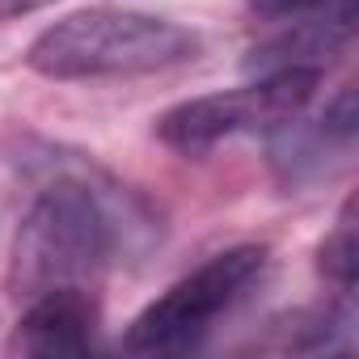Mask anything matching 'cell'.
<instances>
[{
	"label": "cell",
	"mask_w": 359,
	"mask_h": 359,
	"mask_svg": "<svg viewBox=\"0 0 359 359\" xmlns=\"http://www.w3.org/2000/svg\"><path fill=\"white\" fill-rule=\"evenodd\" d=\"M199 51L191 26L127 5H85L39 34L26 64L47 81H131L182 68Z\"/></svg>",
	"instance_id": "1"
},
{
	"label": "cell",
	"mask_w": 359,
	"mask_h": 359,
	"mask_svg": "<svg viewBox=\"0 0 359 359\" xmlns=\"http://www.w3.org/2000/svg\"><path fill=\"white\" fill-rule=\"evenodd\" d=\"M114 254V220L93 187L64 177L47 187L18 224L9 287L22 300L47 292H97Z\"/></svg>",
	"instance_id": "2"
},
{
	"label": "cell",
	"mask_w": 359,
	"mask_h": 359,
	"mask_svg": "<svg viewBox=\"0 0 359 359\" xmlns=\"http://www.w3.org/2000/svg\"><path fill=\"white\" fill-rule=\"evenodd\" d=\"M266 245H229L165 287L123 334L131 355H182L195 351L220 317H229L266 271Z\"/></svg>",
	"instance_id": "3"
},
{
	"label": "cell",
	"mask_w": 359,
	"mask_h": 359,
	"mask_svg": "<svg viewBox=\"0 0 359 359\" xmlns=\"http://www.w3.org/2000/svg\"><path fill=\"white\" fill-rule=\"evenodd\" d=\"M317 85H321V72L287 68V72L254 76L241 89L177 102L156 118V140L182 156H203L233 135H258V131L266 135V131L283 127L287 118L304 114Z\"/></svg>",
	"instance_id": "4"
},
{
	"label": "cell",
	"mask_w": 359,
	"mask_h": 359,
	"mask_svg": "<svg viewBox=\"0 0 359 359\" xmlns=\"http://www.w3.org/2000/svg\"><path fill=\"white\" fill-rule=\"evenodd\" d=\"M355 127H359V110H355V89H338L334 102L317 114V118H287L283 127L266 131L271 135V165L287 187H304L313 177L330 173V156H346L355 148Z\"/></svg>",
	"instance_id": "5"
},
{
	"label": "cell",
	"mask_w": 359,
	"mask_h": 359,
	"mask_svg": "<svg viewBox=\"0 0 359 359\" xmlns=\"http://www.w3.org/2000/svg\"><path fill=\"white\" fill-rule=\"evenodd\" d=\"M30 309L22 313L13 330V351L34 355V359H64V355H89L93 334H97V292H47L26 300Z\"/></svg>",
	"instance_id": "6"
},
{
	"label": "cell",
	"mask_w": 359,
	"mask_h": 359,
	"mask_svg": "<svg viewBox=\"0 0 359 359\" xmlns=\"http://www.w3.org/2000/svg\"><path fill=\"white\" fill-rule=\"evenodd\" d=\"M351 39H355V26H342V22H279L271 39L250 47L245 68L254 76L287 72V68H309L325 76V68L351 51Z\"/></svg>",
	"instance_id": "7"
},
{
	"label": "cell",
	"mask_w": 359,
	"mask_h": 359,
	"mask_svg": "<svg viewBox=\"0 0 359 359\" xmlns=\"http://www.w3.org/2000/svg\"><path fill=\"white\" fill-rule=\"evenodd\" d=\"M317 262H321V275L342 296L355 292V279H359V208H355V195L338 208V220L325 233V241L317 250Z\"/></svg>",
	"instance_id": "8"
},
{
	"label": "cell",
	"mask_w": 359,
	"mask_h": 359,
	"mask_svg": "<svg viewBox=\"0 0 359 359\" xmlns=\"http://www.w3.org/2000/svg\"><path fill=\"white\" fill-rule=\"evenodd\" d=\"M250 9L266 22H342L355 26V0H250Z\"/></svg>",
	"instance_id": "9"
},
{
	"label": "cell",
	"mask_w": 359,
	"mask_h": 359,
	"mask_svg": "<svg viewBox=\"0 0 359 359\" xmlns=\"http://www.w3.org/2000/svg\"><path fill=\"white\" fill-rule=\"evenodd\" d=\"M55 5V0H0V22H9V18H26V13H39Z\"/></svg>",
	"instance_id": "10"
}]
</instances>
